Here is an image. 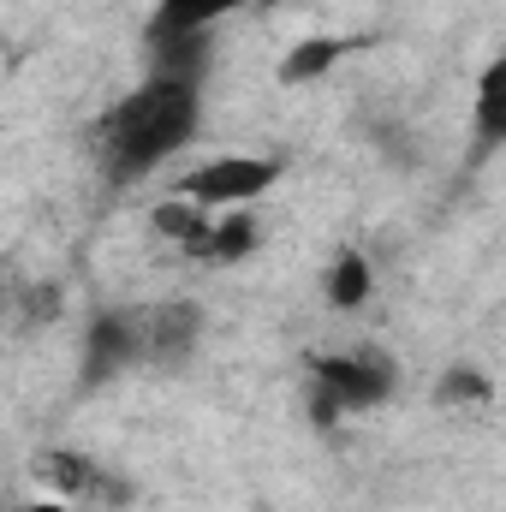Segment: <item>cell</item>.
<instances>
[{"label":"cell","mask_w":506,"mask_h":512,"mask_svg":"<svg viewBox=\"0 0 506 512\" xmlns=\"http://www.w3.org/2000/svg\"><path fill=\"white\" fill-rule=\"evenodd\" d=\"M203 120V90L197 78H161L149 72L131 96L114 102V114L102 120V167L114 185H131L143 173H155L167 155H179Z\"/></svg>","instance_id":"cell-1"},{"label":"cell","mask_w":506,"mask_h":512,"mask_svg":"<svg viewBox=\"0 0 506 512\" xmlns=\"http://www.w3.org/2000/svg\"><path fill=\"white\" fill-rule=\"evenodd\" d=\"M280 173H286V161H274V155H215V161L179 173L173 191L203 209H251L256 197H268L280 185Z\"/></svg>","instance_id":"cell-2"},{"label":"cell","mask_w":506,"mask_h":512,"mask_svg":"<svg viewBox=\"0 0 506 512\" xmlns=\"http://www.w3.org/2000/svg\"><path fill=\"white\" fill-rule=\"evenodd\" d=\"M310 382L328 387L340 399V411H376L399 393V364L376 352V346H358V352H316L310 358Z\"/></svg>","instance_id":"cell-3"},{"label":"cell","mask_w":506,"mask_h":512,"mask_svg":"<svg viewBox=\"0 0 506 512\" xmlns=\"http://www.w3.org/2000/svg\"><path fill=\"white\" fill-rule=\"evenodd\" d=\"M30 471H36V483H42L48 495L84 501V507H131L126 477H114L108 465H96V459L78 453V447H48V453H36Z\"/></svg>","instance_id":"cell-4"},{"label":"cell","mask_w":506,"mask_h":512,"mask_svg":"<svg viewBox=\"0 0 506 512\" xmlns=\"http://www.w3.org/2000/svg\"><path fill=\"white\" fill-rule=\"evenodd\" d=\"M131 364H143V310H96L84 328V387L114 382Z\"/></svg>","instance_id":"cell-5"},{"label":"cell","mask_w":506,"mask_h":512,"mask_svg":"<svg viewBox=\"0 0 506 512\" xmlns=\"http://www.w3.org/2000/svg\"><path fill=\"white\" fill-rule=\"evenodd\" d=\"M203 340V310L185 298L149 304L143 310V364H185Z\"/></svg>","instance_id":"cell-6"},{"label":"cell","mask_w":506,"mask_h":512,"mask_svg":"<svg viewBox=\"0 0 506 512\" xmlns=\"http://www.w3.org/2000/svg\"><path fill=\"white\" fill-rule=\"evenodd\" d=\"M149 221H155V233L167 239V245H179L185 256H197L203 262V245H209V233H215V221H209V209L203 203H191V197H161L155 209H149Z\"/></svg>","instance_id":"cell-7"},{"label":"cell","mask_w":506,"mask_h":512,"mask_svg":"<svg viewBox=\"0 0 506 512\" xmlns=\"http://www.w3.org/2000/svg\"><path fill=\"white\" fill-rule=\"evenodd\" d=\"M340 60H346V42H340V36H304V42H292V48L280 54V72H274V78L298 90V84H316V78H328Z\"/></svg>","instance_id":"cell-8"},{"label":"cell","mask_w":506,"mask_h":512,"mask_svg":"<svg viewBox=\"0 0 506 512\" xmlns=\"http://www.w3.org/2000/svg\"><path fill=\"white\" fill-rule=\"evenodd\" d=\"M471 120H477V149H501L506 143V54H495V60L483 66Z\"/></svg>","instance_id":"cell-9"},{"label":"cell","mask_w":506,"mask_h":512,"mask_svg":"<svg viewBox=\"0 0 506 512\" xmlns=\"http://www.w3.org/2000/svg\"><path fill=\"white\" fill-rule=\"evenodd\" d=\"M370 286H376V268H370L364 251H340L334 268H328V280H322V292H328L334 310H364L370 304Z\"/></svg>","instance_id":"cell-10"},{"label":"cell","mask_w":506,"mask_h":512,"mask_svg":"<svg viewBox=\"0 0 506 512\" xmlns=\"http://www.w3.org/2000/svg\"><path fill=\"white\" fill-rule=\"evenodd\" d=\"M256 239H262V227H256L251 209H227V215L215 221L209 245H203V262H245V256L256 251Z\"/></svg>","instance_id":"cell-11"},{"label":"cell","mask_w":506,"mask_h":512,"mask_svg":"<svg viewBox=\"0 0 506 512\" xmlns=\"http://www.w3.org/2000/svg\"><path fill=\"white\" fill-rule=\"evenodd\" d=\"M245 0H155V24L167 30H209L215 18L239 12Z\"/></svg>","instance_id":"cell-12"},{"label":"cell","mask_w":506,"mask_h":512,"mask_svg":"<svg viewBox=\"0 0 506 512\" xmlns=\"http://www.w3.org/2000/svg\"><path fill=\"white\" fill-rule=\"evenodd\" d=\"M435 399H441L447 411H483V405L495 399V382H489L483 370L459 364V370H447V376H441V387H435Z\"/></svg>","instance_id":"cell-13"},{"label":"cell","mask_w":506,"mask_h":512,"mask_svg":"<svg viewBox=\"0 0 506 512\" xmlns=\"http://www.w3.org/2000/svg\"><path fill=\"white\" fill-rule=\"evenodd\" d=\"M54 316H60V286H30L18 322H54Z\"/></svg>","instance_id":"cell-14"},{"label":"cell","mask_w":506,"mask_h":512,"mask_svg":"<svg viewBox=\"0 0 506 512\" xmlns=\"http://www.w3.org/2000/svg\"><path fill=\"white\" fill-rule=\"evenodd\" d=\"M18 512H72L66 501H30V507H18Z\"/></svg>","instance_id":"cell-15"}]
</instances>
